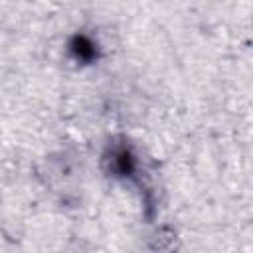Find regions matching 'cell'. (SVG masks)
I'll return each instance as SVG.
<instances>
[{"instance_id": "obj_2", "label": "cell", "mask_w": 253, "mask_h": 253, "mask_svg": "<svg viewBox=\"0 0 253 253\" xmlns=\"http://www.w3.org/2000/svg\"><path fill=\"white\" fill-rule=\"evenodd\" d=\"M69 51L77 61H85V63H89L97 57V45L93 43V40L89 36H83V34H77L71 38Z\"/></svg>"}, {"instance_id": "obj_1", "label": "cell", "mask_w": 253, "mask_h": 253, "mask_svg": "<svg viewBox=\"0 0 253 253\" xmlns=\"http://www.w3.org/2000/svg\"><path fill=\"white\" fill-rule=\"evenodd\" d=\"M111 162V170L115 172V176H132L136 164H134V156L130 154V150L126 146H119L111 152L109 156Z\"/></svg>"}]
</instances>
